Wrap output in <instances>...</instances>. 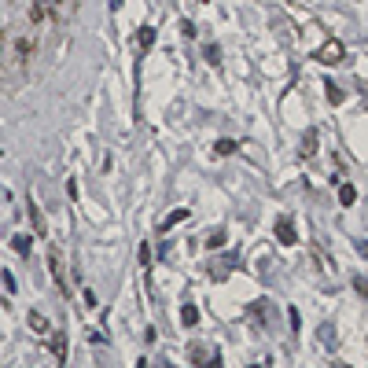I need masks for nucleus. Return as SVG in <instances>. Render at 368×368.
<instances>
[{
  "label": "nucleus",
  "mask_w": 368,
  "mask_h": 368,
  "mask_svg": "<svg viewBox=\"0 0 368 368\" xmlns=\"http://www.w3.org/2000/svg\"><path fill=\"white\" fill-rule=\"evenodd\" d=\"M155 26H140V34H137V48H140V52H148V48L155 44Z\"/></svg>",
  "instance_id": "nucleus-8"
},
{
  "label": "nucleus",
  "mask_w": 368,
  "mask_h": 368,
  "mask_svg": "<svg viewBox=\"0 0 368 368\" xmlns=\"http://www.w3.org/2000/svg\"><path fill=\"white\" fill-rule=\"evenodd\" d=\"M181 34H184V37H196V23H191V19H181Z\"/></svg>",
  "instance_id": "nucleus-23"
},
{
  "label": "nucleus",
  "mask_w": 368,
  "mask_h": 368,
  "mask_svg": "<svg viewBox=\"0 0 368 368\" xmlns=\"http://www.w3.org/2000/svg\"><path fill=\"white\" fill-rule=\"evenodd\" d=\"M82 302H85V310H96V306H100V298H96L92 287H85V291H82Z\"/></svg>",
  "instance_id": "nucleus-21"
},
{
  "label": "nucleus",
  "mask_w": 368,
  "mask_h": 368,
  "mask_svg": "<svg viewBox=\"0 0 368 368\" xmlns=\"http://www.w3.org/2000/svg\"><path fill=\"white\" fill-rule=\"evenodd\" d=\"M357 250H361L364 258H368V239H357Z\"/></svg>",
  "instance_id": "nucleus-26"
},
{
  "label": "nucleus",
  "mask_w": 368,
  "mask_h": 368,
  "mask_svg": "<svg viewBox=\"0 0 368 368\" xmlns=\"http://www.w3.org/2000/svg\"><path fill=\"white\" fill-rule=\"evenodd\" d=\"M196 4H206V0H196Z\"/></svg>",
  "instance_id": "nucleus-28"
},
{
  "label": "nucleus",
  "mask_w": 368,
  "mask_h": 368,
  "mask_svg": "<svg viewBox=\"0 0 368 368\" xmlns=\"http://www.w3.org/2000/svg\"><path fill=\"white\" fill-rule=\"evenodd\" d=\"M151 258H155L151 247H148V243H140V265H144V277H151Z\"/></svg>",
  "instance_id": "nucleus-19"
},
{
  "label": "nucleus",
  "mask_w": 368,
  "mask_h": 368,
  "mask_svg": "<svg viewBox=\"0 0 368 368\" xmlns=\"http://www.w3.org/2000/svg\"><path fill=\"white\" fill-rule=\"evenodd\" d=\"M63 4V0H30V23L34 26H44L48 19H52V11Z\"/></svg>",
  "instance_id": "nucleus-3"
},
{
  "label": "nucleus",
  "mask_w": 368,
  "mask_h": 368,
  "mask_svg": "<svg viewBox=\"0 0 368 368\" xmlns=\"http://www.w3.org/2000/svg\"><path fill=\"white\" fill-rule=\"evenodd\" d=\"M30 247H34V236H11V250L15 254H30Z\"/></svg>",
  "instance_id": "nucleus-12"
},
{
  "label": "nucleus",
  "mask_w": 368,
  "mask_h": 368,
  "mask_svg": "<svg viewBox=\"0 0 368 368\" xmlns=\"http://www.w3.org/2000/svg\"><path fill=\"white\" fill-rule=\"evenodd\" d=\"M313 59L321 63V67H335V63H343V59H346V44H343L339 37H328V41L313 52Z\"/></svg>",
  "instance_id": "nucleus-1"
},
{
  "label": "nucleus",
  "mask_w": 368,
  "mask_h": 368,
  "mask_svg": "<svg viewBox=\"0 0 368 368\" xmlns=\"http://www.w3.org/2000/svg\"><path fill=\"white\" fill-rule=\"evenodd\" d=\"M236 148H239V144L229 140V137H221V140L214 144V151H217V155H236Z\"/></svg>",
  "instance_id": "nucleus-16"
},
{
  "label": "nucleus",
  "mask_w": 368,
  "mask_h": 368,
  "mask_svg": "<svg viewBox=\"0 0 368 368\" xmlns=\"http://www.w3.org/2000/svg\"><path fill=\"white\" fill-rule=\"evenodd\" d=\"M26 206H30V225H34V232H37V236H48V225H44V214H41V206H37L34 199H30Z\"/></svg>",
  "instance_id": "nucleus-6"
},
{
  "label": "nucleus",
  "mask_w": 368,
  "mask_h": 368,
  "mask_svg": "<svg viewBox=\"0 0 368 368\" xmlns=\"http://www.w3.org/2000/svg\"><path fill=\"white\" fill-rule=\"evenodd\" d=\"M317 140H321V137H317V129H310L306 137H302V158H313L317 155Z\"/></svg>",
  "instance_id": "nucleus-10"
},
{
  "label": "nucleus",
  "mask_w": 368,
  "mask_h": 368,
  "mask_svg": "<svg viewBox=\"0 0 368 368\" xmlns=\"http://www.w3.org/2000/svg\"><path fill=\"white\" fill-rule=\"evenodd\" d=\"M30 56H34V37H30V34L15 37V44H11V70H23L30 63Z\"/></svg>",
  "instance_id": "nucleus-2"
},
{
  "label": "nucleus",
  "mask_w": 368,
  "mask_h": 368,
  "mask_svg": "<svg viewBox=\"0 0 368 368\" xmlns=\"http://www.w3.org/2000/svg\"><path fill=\"white\" fill-rule=\"evenodd\" d=\"M181 221H188V210H184V206H181V210H173V214H166L163 225H158V232H170L173 225H181Z\"/></svg>",
  "instance_id": "nucleus-9"
},
{
  "label": "nucleus",
  "mask_w": 368,
  "mask_h": 368,
  "mask_svg": "<svg viewBox=\"0 0 368 368\" xmlns=\"http://www.w3.org/2000/svg\"><path fill=\"white\" fill-rule=\"evenodd\" d=\"M324 92H328V100H331L335 107H339V103L346 100V96H343V89H339V85H335V82H324Z\"/></svg>",
  "instance_id": "nucleus-18"
},
{
  "label": "nucleus",
  "mask_w": 368,
  "mask_h": 368,
  "mask_svg": "<svg viewBox=\"0 0 368 368\" xmlns=\"http://www.w3.org/2000/svg\"><path fill=\"white\" fill-rule=\"evenodd\" d=\"M206 63H210L214 70L221 67V48H217V44H206Z\"/></svg>",
  "instance_id": "nucleus-20"
},
{
  "label": "nucleus",
  "mask_w": 368,
  "mask_h": 368,
  "mask_svg": "<svg viewBox=\"0 0 368 368\" xmlns=\"http://www.w3.org/2000/svg\"><path fill=\"white\" fill-rule=\"evenodd\" d=\"M232 262H236V254L221 258V262H217V269H214V280H225V277H229V269H232Z\"/></svg>",
  "instance_id": "nucleus-17"
},
{
  "label": "nucleus",
  "mask_w": 368,
  "mask_h": 368,
  "mask_svg": "<svg viewBox=\"0 0 368 368\" xmlns=\"http://www.w3.org/2000/svg\"><path fill=\"white\" fill-rule=\"evenodd\" d=\"M277 239H280V247H295L298 243V232H295V221L291 217H277Z\"/></svg>",
  "instance_id": "nucleus-4"
},
{
  "label": "nucleus",
  "mask_w": 368,
  "mask_h": 368,
  "mask_svg": "<svg viewBox=\"0 0 368 368\" xmlns=\"http://www.w3.org/2000/svg\"><path fill=\"white\" fill-rule=\"evenodd\" d=\"M225 243H229V232H225V229H214L210 236H206V247H210V250L225 247Z\"/></svg>",
  "instance_id": "nucleus-11"
},
{
  "label": "nucleus",
  "mask_w": 368,
  "mask_h": 368,
  "mask_svg": "<svg viewBox=\"0 0 368 368\" xmlns=\"http://www.w3.org/2000/svg\"><path fill=\"white\" fill-rule=\"evenodd\" d=\"M354 291H357V295L368 302V280H364V277H354Z\"/></svg>",
  "instance_id": "nucleus-22"
},
{
  "label": "nucleus",
  "mask_w": 368,
  "mask_h": 368,
  "mask_svg": "<svg viewBox=\"0 0 368 368\" xmlns=\"http://www.w3.org/2000/svg\"><path fill=\"white\" fill-rule=\"evenodd\" d=\"M4 291H8V295H15V277L8 273V269H4Z\"/></svg>",
  "instance_id": "nucleus-24"
},
{
  "label": "nucleus",
  "mask_w": 368,
  "mask_h": 368,
  "mask_svg": "<svg viewBox=\"0 0 368 368\" xmlns=\"http://www.w3.org/2000/svg\"><path fill=\"white\" fill-rule=\"evenodd\" d=\"M206 368H221V354H210V361H206Z\"/></svg>",
  "instance_id": "nucleus-25"
},
{
  "label": "nucleus",
  "mask_w": 368,
  "mask_h": 368,
  "mask_svg": "<svg viewBox=\"0 0 368 368\" xmlns=\"http://www.w3.org/2000/svg\"><path fill=\"white\" fill-rule=\"evenodd\" d=\"M48 269H52V280L59 284V295L67 291V269H63V258L56 247H48Z\"/></svg>",
  "instance_id": "nucleus-5"
},
{
  "label": "nucleus",
  "mask_w": 368,
  "mask_h": 368,
  "mask_svg": "<svg viewBox=\"0 0 368 368\" xmlns=\"http://www.w3.org/2000/svg\"><path fill=\"white\" fill-rule=\"evenodd\" d=\"M52 354H56V361H59V368L67 364V335H52Z\"/></svg>",
  "instance_id": "nucleus-7"
},
{
  "label": "nucleus",
  "mask_w": 368,
  "mask_h": 368,
  "mask_svg": "<svg viewBox=\"0 0 368 368\" xmlns=\"http://www.w3.org/2000/svg\"><path fill=\"white\" fill-rule=\"evenodd\" d=\"M339 203L343 206H354L357 203V188L354 184H339Z\"/></svg>",
  "instance_id": "nucleus-14"
},
{
  "label": "nucleus",
  "mask_w": 368,
  "mask_h": 368,
  "mask_svg": "<svg viewBox=\"0 0 368 368\" xmlns=\"http://www.w3.org/2000/svg\"><path fill=\"white\" fill-rule=\"evenodd\" d=\"M137 368H148V357H140V361H137Z\"/></svg>",
  "instance_id": "nucleus-27"
},
{
  "label": "nucleus",
  "mask_w": 368,
  "mask_h": 368,
  "mask_svg": "<svg viewBox=\"0 0 368 368\" xmlns=\"http://www.w3.org/2000/svg\"><path fill=\"white\" fill-rule=\"evenodd\" d=\"M181 324H184V328H196V324H199V310L191 306V302H188V306L181 310Z\"/></svg>",
  "instance_id": "nucleus-13"
},
{
  "label": "nucleus",
  "mask_w": 368,
  "mask_h": 368,
  "mask_svg": "<svg viewBox=\"0 0 368 368\" xmlns=\"http://www.w3.org/2000/svg\"><path fill=\"white\" fill-rule=\"evenodd\" d=\"M30 328H34L37 335H48V317L34 310V313H30Z\"/></svg>",
  "instance_id": "nucleus-15"
}]
</instances>
